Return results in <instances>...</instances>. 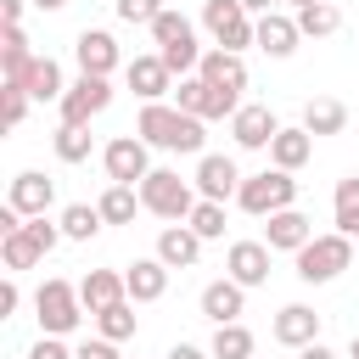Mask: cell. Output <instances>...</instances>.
I'll use <instances>...</instances> for the list:
<instances>
[{
  "label": "cell",
  "mask_w": 359,
  "mask_h": 359,
  "mask_svg": "<svg viewBox=\"0 0 359 359\" xmlns=\"http://www.w3.org/2000/svg\"><path fill=\"white\" fill-rule=\"evenodd\" d=\"M17 303H22V292H17V280H6V286H0V314H11Z\"/></svg>",
  "instance_id": "ee69618b"
},
{
  "label": "cell",
  "mask_w": 359,
  "mask_h": 359,
  "mask_svg": "<svg viewBox=\"0 0 359 359\" xmlns=\"http://www.w3.org/2000/svg\"><path fill=\"white\" fill-rule=\"evenodd\" d=\"M79 297H84V309H90V314H101V309L123 303V297H129V286H123V275H112V269H90V275L79 280Z\"/></svg>",
  "instance_id": "cb8c5ba5"
},
{
  "label": "cell",
  "mask_w": 359,
  "mask_h": 359,
  "mask_svg": "<svg viewBox=\"0 0 359 359\" xmlns=\"http://www.w3.org/2000/svg\"><path fill=\"white\" fill-rule=\"evenodd\" d=\"M28 359H73V353L62 348V337H50V331H45V337H39L34 348H28Z\"/></svg>",
  "instance_id": "60d3db41"
},
{
  "label": "cell",
  "mask_w": 359,
  "mask_h": 359,
  "mask_svg": "<svg viewBox=\"0 0 359 359\" xmlns=\"http://www.w3.org/2000/svg\"><path fill=\"white\" fill-rule=\"evenodd\" d=\"M6 202H11L22 219H34V213H45V208L56 202V180H45V174H34V168H28V174H17V180H11Z\"/></svg>",
  "instance_id": "e0dca14e"
},
{
  "label": "cell",
  "mask_w": 359,
  "mask_h": 359,
  "mask_svg": "<svg viewBox=\"0 0 359 359\" xmlns=\"http://www.w3.org/2000/svg\"><path fill=\"white\" fill-rule=\"evenodd\" d=\"M73 359H118V348H112L107 337H95V342H79V348H73Z\"/></svg>",
  "instance_id": "b9f144b4"
},
{
  "label": "cell",
  "mask_w": 359,
  "mask_h": 359,
  "mask_svg": "<svg viewBox=\"0 0 359 359\" xmlns=\"http://www.w3.org/2000/svg\"><path fill=\"white\" fill-rule=\"evenodd\" d=\"M174 95H180L174 107H180V112H191V118H202V123H208V118H236V107H241V95L213 90L202 73H196V79H180V90H174Z\"/></svg>",
  "instance_id": "ba28073f"
},
{
  "label": "cell",
  "mask_w": 359,
  "mask_h": 359,
  "mask_svg": "<svg viewBox=\"0 0 359 359\" xmlns=\"http://www.w3.org/2000/svg\"><path fill=\"white\" fill-rule=\"evenodd\" d=\"M90 146H95L90 123H62V129H56V157H62V163H84Z\"/></svg>",
  "instance_id": "836d02e7"
},
{
  "label": "cell",
  "mask_w": 359,
  "mask_h": 359,
  "mask_svg": "<svg viewBox=\"0 0 359 359\" xmlns=\"http://www.w3.org/2000/svg\"><path fill=\"white\" fill-rule=\"evenodd\" d=\"M56 224H62V236H67V241H90L107 219H101V208H90V202H67Z\"/></svg>",
  "instance_id": "f1b7e54d"
},
{
  "label": "cell",
  "mask_w": 359,
  "mask_h": 359,
  "mask_svg": "<svg viewBox=\"0 0 359 359\" xmlns=\"http://www.w3.org/2000/svg\"><path fill=\"white\" fill-rule=\"evenodd\" d=\"M264 241H269L275 252H297V247H309V241H314V224H309V213H297V208H280V213H269V224H264Z\"/></svg>",
  "instance_id": "5bb4252c"
},
{
  "label": "cell",
  "mask_w": 359,
  "mask_h": 359,
  "mask_svg": "<svg viewBox=\"0 0 359 359\" xmlns=\"http://www.w3.org/2000/svg\"><path fill=\"white\" fill-rule=\"evenodd\" d=\"M196 191H202L208 202H224V196H236V191H241V174H236V163H230V157H219V151H202V163H196Z\"/></svg>",
  "instance_id": "4fadbf2b"
},
{
  "label": "cell",
  "mask_w": 359,
  "mask_h": 359,
  "mask_svg": "<svg viewBox=\"0 0 359 359\" xmlns=\"http://www.w3.org/2000/svg\"><path fill=\"white\" fill-rule=\"evenodd\" d=\"M297 28H303L309 39H325V34H337V28H342V11H337L331 0H314V6H297Z\"/></svg>",
  "instance_id": "4dcf8cb0"
},
{
  "label": "cell",
  "mask_w": 359,
  "mask_h": 359,
  "mask_svg": "<svg viewBox=\"0 0 359 359\" xmlns=\"http://www.w3.org/2000/svg\"><path fill=\"white\" fill-rule=\"evenodd\" d=\"M118 17H123V22H146V28H151V22L163 17V0H118Z\"/></svg>",
  "instance_id": "f35d334b"
},
{
  "label": "cell",
  "mask_w": 359,
  "mask_h": 359,
  "mask_svg": "<svg viewBox=\"0 0 359 359\" xmlns=\"http://www.w3.org/2000/svg\"><path fill=\"white\" fill-rule=\"evenodd\" d=\"M151 146L140 140V135H118V140H107V151H101V163H107V180L112 185H140L146 174H151V157H146Z\"/></svg>",
  "instance_id": "9c48e42d"
},
{
  "label": "cell",
  "mask_w": 359,
  "mask_h": 359,
  "mask_svg": "<svg viewBox=\"0 0 359 359\" xmlns=\"http://www.w3.org/2000/svg\"><path fill=\"white\" fill-rule=\"evenodd\" d=\"M135 135L146 146H157V151H202V140H208L202 118H191V112L168 107V101H146L140 118H135Z\"/></svg>",
  "instance_id": "6da1fadb"
},
{
  "label": "cell",
  "mask_w": 359,
  "mask_h": 359,
  "mask_svg": "<svg viewBox=\"0 0 359 359\" xmlns=\"http://www.w3.org/2000/svg\"><path fill=\"white\" fill-rule=\"evenodd\" d=\"M202 28H208L213 45H224V50L258 45V22H252V11H247L241 0H208V6H202Z\"/></svg>",
  "instance_id": "5b68a950"
},
{
  "label": "cell",
  "mask_w": 359,
  "mask_h": 359,
  "mask_svg": "<svg viewBox=\"0 0 359 359\" xmlns=\"http://www.w3.org/2000/svg\"><path fill=\"white\" fill-rule=\"evenodd\" d=\"M56 107H62V123H90L95 112L112 107V84H107V73H79V84H67V95H62Z\"/></svg>",
  "instance_id": "52a82bcc"
},
{
  "label": "cell",
  "mask_w": 359,
  "mask_h": 359,
  "mask_svg": "<svg viewBox=\"0 0 359 359\" xmlns=\"http://www.w3.org/2000/svg\"><path fill=\"white\" fill-rule=\"evenodd\" d=\"M22 6H28V0H0V17H6V28H22Z\"/></svg>",
  "instance_id": "7bdbcfd3"
},
{
  "label": "cell",
  "mask_w": 359,
  "mask_h": 359,
  "mask_svg": "<svg viewBox=\"0 0 359 359\" xmlns=\"http://www.w3.org/2000/svg\"><path fill=\"white\" fill-rule=\"evenodd\" d=\"M241 303H247V286H241V280H230V275L202 286V314H208L213 325H230V320L241 314Z\"/></svg>",
  "instance_id": "ffe728a7"
},
{
  "label": "cell",
  "mask_w": 359,
  "mask_h": 359,
  "mask_svg": "<svg viewBox=\"0 0 359 359\" xmlns=\"http://www.w3.org/2000/svg\"><path fill=\"white\" fill-rule=\"evenodd\" d=\"M297 39H303L297 17H280V11H264V17H258V50H264V56H292Z\"/></svg>",
  "instance_id": "44dd1931"
},
{
  "label": "cell",
  "mask_w": 359,
  "mask_h": 359,
  "mask_svg": "<svg viewBox=\"0 0 359 359\" xmlns=\"http://www.w3.org/2000/svg\"><path fill=\"white\" fill-rule=\"evenodd\" d=\"M0 67H6V79H11V84H22V79H28L34 50H28V34H22V28H6V39H0Z\"/></svg>",
  "instance_id": "d4e9b609"
},
{
  "label": "cell",
  "mask_w": 359,
  "mask_h": 359,
  "mask_svg": "<svg viewBox=\"0 0 359 359\" xmlns=\"http://www.w3.org/2000/svg\"><path fill=\"white\" fill-rule=\"evenodd\" d=\"M28 236H34V241H39V247H45V252H50V247H56V241H62V224H50V219H45V213H34V219H28Z\"/></svg>",
  "instance_id": "ab89813d"
},
{
  "label": "cell",
  "mask_w": 359,
  "mask_h": 359,
  "mask_svg": "<svg viewBox=\"0 0 359 359\" xmlns=\"http://www.w3.org/2000/svg\"><path fill=\"white\" fill-rule=\"evenodd\" d=\"M213 90H230V95H241L247 90V62H241V50H224V45H213V50H202V67H196Z\"/></svg>",
  "instance_id": "7c38bea8"
},
{
  "label": "cell",
  "mask_w": 359,
  "mask_h": 359,
  "mask_svg": "<svg viewBox=\"0 0 359 359\" xmlns=\"http://www.w3.org/2000/svg\"><path fill=\"white\" fill-rule=\"evenodd\" d=\"M34 6H39V11H62L67 0H34Z\"/></svg>",
  "instance_id": "c3c4849f"
},
{
  "label": "cell",
  "mask_w": 359,
  "mask_h": 359,
  "mask_svg": "<svg viewBox=\"0 0 359 359\" xmlns=\"http://www.w3.org/2000/svg\"><path fill=\"white\" fill-rule=\"evenodd\" d=\"M140 208L146 213H157V219H191V208H196V191H191V180H180L174 168H151L146 180H140Z\"/></svg>",
  "instance_id": "3957f363"
},
{
  "label": "cell",
  "mask_w": 359,
  "mask_h": 359,
  "mask_svg": "<svg viewBox=\"0 0 359 359\" xmlns=\"http://www.w3.org/2000/svg\"><path fill=\"white\" fill-rule=\"evenodd\" d=\"M269 241H230V252H224V269H230V280H241V286H264L269 280Z\"/></svg>",
  "instance_id": "8fae6325"
},
{
  "label": "cell",
  "mask_w": 359,
  "mask_h": 359,
  "mask_svg": "<svg viewBox=\"0 0 359 359\" xmlns=\"http://www.w3.org/2000/svg\"><path fill=\"white\" fill-rule=\"evenodd\" d=\"M309 157H314V135H309L303 123H297V129H280V135L269 140V163H275V168H286V174H297Z\"/></svg>",
  "instance_id": "603a6c76"
},
{
  "label": "cell",
  "mask_w": 359,
  "mask_h": 359,
  "mask_svg": "<svg viewBox=\"0 0 359 359\" xmlns=\"http://www.w3.org/2000/svg\"><path fill=\"white\" fill-rule=\"evenodd\" d=\"M73 56H79V73H112L118 67V39L107 28H84L79 45H73Z\"/></svg>",
  "instance_id": "d6986e66"
},
{
  "label": "cell",
  "mask_w": 359,
  "mask_h": 359,
  "mask_svg": "<svg viewBox=\"0 0 359 359\" xmlns=\"http://www.w3.org/2000/svg\"><path fill=\"white\" fill-rule=\"evenodd\" d=\"M191 230H196L202 241H219V236H224V202H208V196H202V202L191 208Z\"/></svg>",
  "instance_id": "d590c367"
},
{
  "label": "cell",
  "mask_w": 359,
  "mask_h": 359,
  "mask_svg": "<svg viewBox=\"0 0 359 359\" xmlns=\"http://www.w3.org/2000/svg\"><path fill=\"white\" fill-rule=\"evenodd\" d=\"M241 6H247V11H258V17H264V11H275V0H241Z\"/></svg>",
  "instance_id": "7dc6e473"
},
{
  "label": "cell",
  "mask_w": 359,
  "mask_h": 359,
  "mask_svg": "<svg viewBox=\"0 0 359 359\" xmlns=\"http://www.w3.org/2000/svg\"><path fill=\"white\" fill-rule=\"evenodd\" d=\"M342 123H348V107L331 101V95H320V101L303 107V129L309 135H342Z\"/></svg>",
  "instance_id": "4316f807"
},
{
  "label": "cell",
  "mask_w": 359,
  "mask_h": 359,
  "mask_svg": "<svg viewBox=\"0 0 359 359\" xmlns=\"http://www.w3.org/2000/svg\"><path fill=\"white\" fill-rule=\"evenodd\" d=\"M123 79H129V90H135L140 101H163L168 84H174V73H168L163 56H135V62L123 67Z\"/></svg>",
  "instance_id": "2e32d148"
},
{
  "label": "cell",
  "mask_w": 359,
  "mask_h": 359,
  "mask_svg": "<svg viewBox=\"0 0 359 359\" xmlns=\"http://www.w3.org/2000/svg\"><path fill=\"white\" fill-rule=\"evenodd\" d=\"M337 230L359 241V174L353 180H337Z\"/></svg>",
  "instance_id": "e575fe53"
},
{
  "label": "cell",
  "mask_w": 359,
  "mask_h": 359,
  "mask_svg": "<svg viewBox=\"0 0 359 359\" xmlns=\"http://www.w3.org/2000/svg\"><path fill=\"white\" fill-rule=\"evenodd\" d=\"M348 264H353V236H342V230H331V236H314L309 247H297V280H309V286H325V280H337Z\"/></svg>",
  "instance_id": "7a4b0ae2"
},
{
  "label": "cell",
  "mask_w": 359,
  "mask_h": 359,
  "mask_svg": "<svg viewBox=\"0 0 359 359\" xmlns=\"http://www.w3.org/2000/svg\"><path fill=\"white\" fill-rule=\"evenodd\" d=\"M236 202H241V213H252V219H269V213H280V208H292V202H297V180H292L286 168H264V174L241 180Z\"/></svg>",
  "instance_id": "277c9868"
},
{
  "label": "cell",
  "mask_w": 359,
  "mask_h": 359,
  "mask_svg": "<svg viewBox=\"0 0 359 359\" xmlns=\"http://www.w3.org/2000/svg\"><path fill=\"white\" fill-rule=\"evenodd\" d=\"M95 325H101V337H107V342H123V337H135L129 297H123V303H112V309H101V314H95Z\"/></svg>",
  "instance_id": "8d00e7d4"
},
{
  "label": "cell",
  "mask_w": 359,
  "mask_h": 359,
  "mask_svg": "<svg viewBox=\"0 0 359 359\" xmlns=\"http://www.w3.org/2000/svg\"><path fill=\"white\" fill-rule=\"evenodd\" d=\"M123 286H129V303H157L168 292V264L163 258H135L123 269Z\"/></svg>",
  "instance_id": "ac0fdd59"
},
{
  "label": "cell",
  "mask_w": 359,
  "mask_h": 359,
  "mask_svg": "<svg viewBox=\"0 0 359 359\" xmlns=\"http://www.w3.org/2000/svg\"><path fill=\"white\" fill-rule=\"evenodd\" d=\"M275 342H280V348H309V342H320V314H314L309 303H286V309L275 314Z\"/></svg>",
  "instance_id": "9a60e30c"
},
{
  "label": "cell",
  "mask_w": 359,
  "mask_h": 359,
  "mask_svg": "<svg viewBox=\"0 0 359 359\" xmlns=\"http://www.w3.org/2000/svg\"><path fill=\"white\" fill-rule=\"evenodd\" d=\"M348 359H359V337H353V342H348Z\"/></svg>",
  "instance_id": "681fc988"
},
{
  "label": "cell",
  "mask_w": 359,
  "mask_h": 359,
  "mask_svg": "<svg viewBox=\"0 0 359 359\" xmlns=\"http://www.w3.org/2000/svg\"><path fill=\"white\" fill-rule=\"evenodd\" d=\"M151 39H157V50H174V45H196V28H191V17L163 6V17L151 22Z\"/></svg>",
  "instance_id": "1f68e13d"
},
{
  "label": "cell",
  "mask_w": 359,
  "mask_h": 359,
  "mask_svg": "<svg viewBox=\"0 0 359 359\" xmlns=\"http://www.w3.org/2000/svg\"><path fill=\"white\" fill-rule=\"evenodd\" d=\"M0 258H6V269L17 275V269H34L39 258H45V247L28 236V224L22 230H11V236H0Z\"/></svg>",
  "instance_id": "83f0119b"
},
{
  "label": "cell",
  "mask_w": 359,
  "mask_h": 359,
  "mask_svg": "<svg viewBox=\"0 0 359 359\" xmlns=\"http://www.w3.org/2000/svg\"><path fill=\"white\" fill-rule=\"evenodd\" d=\"M157 258H163L168 269H191V264L202 258V236H196L191 224H168V230L157 236Z\"/></svg>",
  "instance_id": "7402d4cb"
},
{
  "label": "cell",
  "mask_w": 359,
  "mask_h": 359,
  "mask_svg": "<svg viewBox=\"0 0 359 359\" xmlns=\"http://www.w3.org/2000/svg\"><path fill=\"white\" fill-rule=\"evenodd\" d=\"M22 84H28V95H34V101H62V95H67L62 67H56L50 56H34V67H28V79H22Z\"/></svg>",
  "instance_id": "484cf974"
},
{
  "label": "cell",
  "mask_w": 359,
  "mask_h": 359,
  "mask_svg": "<svg viewBox=\"0 0 359 359\" xmlns=\"http://www.w3.org/2000/svg\"><path fill=\"white\" fill-rule=\"evenodd\" d=\"M230 135H236V146H241V151H264V146L280 135V118H275L269 107H236Z\"/></svg>",
  "instance_id": "30bf717a"
},
{
  "label": "cell",
  "mask_w": 359,
  "mask_h": 359,
  "mask_svg": "<svg viewBox=\"0 0 359 359\" xmlns=\"http://www.w3.org/2000/svg\"><path fill=\"white\" fill-rule=\"evenodd\" d=\"M213 359H252V331L241 325V320H230V325H213V348H208Z\"/></svg>",
  "instance_id": "f546056e"
},
{
  "label": "cell",
  "mask_w": 359,
  "mask_h": 359,
  "mask_svg": "<svg viewBox=\"0 0 359 359\" xmlns=\"http://www.w3.org/2000/svg\"><path fill=\"white\" fill-rule=\"evenodd\" d=\"M163 359H213V353H202V348H191V342H174Z\"/></svg>",
  "instance_id": "f6af8a7d"
},
{
  "label": "cell",
  "mask_w": 359,
  "mask_h": 359,
  "mask_svg": "<svg viewBox=\"0 0 359 359\" xmlns=\"http://www.w3.org/2000/svg\"><path fill=\"white\" fill-rule=\"evenodd\" d=\"M297 359H337L325 342H309V348H297Z\"/></svg>",
  "instance_id": "bcb514c9"
},
{
  "label": "cell",
  "mask_w": 359,
  "mask_h": 359,
  "mask_svg": "<svg viewBox=\"0 0 359 359\" xmlns=\"http://www.w3.org/2000/svg\"><path fill=\"white\" fill-rule=\"evenodd\" d=\"M292 6H314V0H292Z\"/></svg>",
  "instance_id": "f907efd6"
},
{
  "label": "cell",
  "mask_w": 359,
  "mask_h": 359,
  "mask_svg": "<svg viewBox=\"0 0 359 359\" xmlns=\"http://www.w3.org/2000/svg\"><path fill=\"white\" fill-rule=\"evenodd\" d=\"M95 208H101V219H107V224H129V219H135V208H140V191H135V185H107Z\"/></svg>",
  "instance_id": "d6a6232c"
},
{
  "label": "cell",
  "mask_w": 359,
  "mask_h": 359,
  "mask_svg": "<svg viewBox=\"0 0 359 359\" xmlns=\"http://www.w3.org/2000/svg\"><path fill=\"white\" fill-rule=\"evenodd\" d=\"M28 101H34V95H28V84H11V79H6V90H0V123H6V129H17V123L28 118Z\"/></svg>",
  "instance_id": "74e56055"
},
{
  "label": "cell",
  "mask_w": 359,
  "mask_h": 359,
  "mask_svg": "<svg viewBox=\"0 0 359 359\" xmlns=\"http://www.w3.org/2000/svg\"><path fill=\"white\" fill-rule=\"evenodd\" d=\"M34 309H39V325H45L50 337H67V331L84 320V297H79V286H67V280H45V286L34 292Z\"/></svg>",
  "instance_id": "8992f818"
}]
</instances>
